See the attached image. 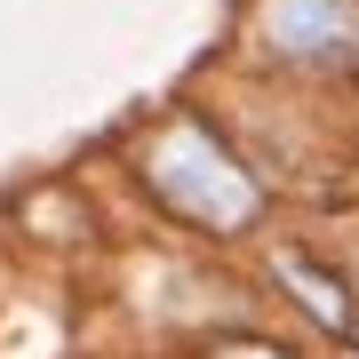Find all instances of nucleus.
Instances as JSON below:
<instances>
[{"mask_svg": "<svg viewBox=\"0 0 359 359\" xmlns=\"http://www.w3.org/2000/svg\"><path fill=\"white\" fill-rule=\"evenodd\" d=\"M144 176H152V192L176 208V216H192V224H216V231H240V224H256V176H248L240 160L224 152L216 136L200 128V120H176L152 152H144Z\"/></svg>", "mask_w": 359, "mask_h": 359, "instance_id": "nucleus-1", "label": "nucleus"}, {"mask_svg": "<svg viewBox=\"0 0 359 359\" xmlns=\"http://www.w3.org/2000/svg\"><path fill=\"white\" fill-rule=\"evenodd\" d=\"M216 359H287V351H271V344H224Z\"/></svg>", "mask_w": 359, "mask_h": 359, "instance_id": "nucleus-3", "label": "nucleus"}, {"mask_svg": "<svg viewBox=\"0 0 359 359\" xmlns=\"http://www.w3.org/2000/svg\"><path fill=\"white\" fill-rule=\"evenodd\" d=\"M264 40L295 65H335L359 48V16L344 0H271L264 8Z\"/></svg>", "mask_w": 359, "mask_h": 359, "instance_id": "nucleus-2", "label": "nucleus"}]
</instances>
